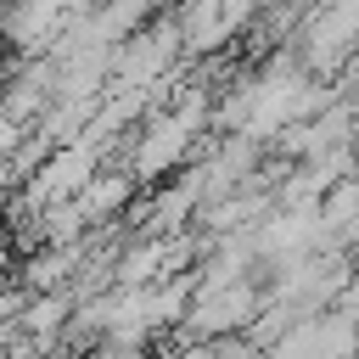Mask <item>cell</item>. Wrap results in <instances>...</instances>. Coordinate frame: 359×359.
<instances>
[{
    "instance_id": "obj_1",
    "label": "cell",
    "mask_w": 359,
    "mask_h": 359,
    "mask_svg": "<svg viewBox=\"0 0 359 359\" xmlns=\"http://www.w3.org/2000/svg\"><path fill=\"white\" fill-rule=\"evenodd\" d=\"M202 123V90H191V101H185V112L174 107V112H157L140 135H135V146H129V174H135V185L140 180H163L168 168H180V157L191 151V129Z\"/></svg>"
}]
</instances>
